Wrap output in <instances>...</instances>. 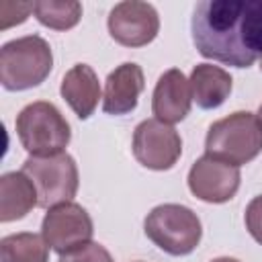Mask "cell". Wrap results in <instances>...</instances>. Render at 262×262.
Segmentation results:
<instances>
[{
	"instance_id": "cell-1",
	"label": "cell",
	"mask_w": 262,
	"mask_h": 262,
	"mask_svg": "<svg viewBox=\"0 0 262 262\" xmlns=\"http://www.w3.org/2000/svg\"><path fill=\"white\" fill-rule=\"evenodd\" d=\"M190 33L203 57L250 68L262 59V0H203L194 6Z\"/></svg>"
},
{
	"instance_id": "cell-2",
	"label": "cell",
	"mask_w": 262,
	"mask_h": 262,
	"mask_svg": "<svg viewBox=\"0 0 262 262\" xmlns=\"http://www.w3.org/2000/svg\"><path fill=\"white\" fill-rule=\"evenodd\" d=\"M53 53L39 35L12 39L0 49V82L4 90L20 92L39 86L51 74Z\"/></svg>"
},
{
	"instance_id": "cell-3",
	"label": "cell",
	"mask_w": 262,
	"mask_h": 262,
	"mask_svg": "<svg viewBox=\"0 0 262 262\" xmlns=\"http://www.w3.org/2000/svg\"><path fill=\"white\" fill-rule=\"evenodd\" d=\"M20 145L33 158L63 154L72 139V129L61 111L47 100H35L20 108L14 121Z\"/></svg>"
},
{
	"instance_id": "cell-4",
	"label": "cell",
	"mask_w": 262,
	"mask_h": 262,
	"mask_svg": "<svg viewBox=\"0 0 262 262\" xmlns=\"http://www.w3.org/2000/svg\"><path fill=\"white\" fill-rule=\"evenodd\" d=\"M262 151V125L254 113L235 111L215 121L205 137V154L231 166H244Z\"/></svg>"
},
{
	"instance_id": "cell-5",
	"label": "cell",
	"mask_w": 262,
	"mask_h": 262,
	"mask_svg": "<svg viewBox=\"0 0 262 262\" xmlns=\"http://www.w3.org/2000/svg\"><path fill=\"white\" fill-rule=\"evenodd\" d=\"M143 229L154 246L170 256H188L203 237V225L196 213L176 203L154 207L143 221Z\"/></svg>"
},
{
	"instance_id": "cell-6",
	"label": "cell",
	"mask_w": 262,
	"mask_h": 262,
	"mask_svg": "<svg viewBox=\"0 0 262 262\" xmlns=\"http://www.w3.org/2000/svg\"><path fill=\"white\" fill-rule=\"evenodd\" d=\"M35 184L39 194V207L51 209L61 203H70L80 186L78 166L70 154H57L47 158L29 156L20 168Z\"/></svg>"
},
{
	"instance_id": "cell-7",
	"label": "cell",
	"mask_w": 262,
	"mask_h": 262,
	"mask_svg": "<svg viewBox=\"0 0 262 262\" xmlns=\"http://www.w3.org/2000/svg\"><path fill=\"white\" fill-rule=\"evenodd\" d=\"M41 235L49 248L61 256L90 244L94 235V223L82 205L70 201L47 209L41 223Z\"/></svg>"
},
{
	"instance_id": "cell-8",
	"label": "cell",
	"mask_w": 262,
	"mask_h": 262,
	"mask_svg": "<svg viewBox=\"0 0 262 262\" xmlns=\"http://www.w3.org/2000/svg\"><path fill=\"white\" fill-rule=\"evenodd\" d=\"M131 147L135 160L143 168L162 172L170 170L178 162L182 154V139L172 125L158 119H145L135 127Z\"/></svg>"
},
{
	"instance_id": "cell-9",
	"label": "cell",
	"mask_w": 262,
	"mask_h": 262,
	"mask_svg": "<svg viewBox=\"0 0 262 262\" xmlns=\"http://www.w3.org/2000/svg\"><path fill=\"white\" fill-rule=\"evenodd\" d=\"M111 37L123 47H143L158 37L160 16L154 4L125 0L113 6L106 20Z\"/></svg>"
},
{
	"instance_id": "cell-10",
	"label": "cell",
	"mask_w": 262,
	"mask_h": 262,
	"mask_svg": "<svg viewBox=\"0 0 262 262\" xmlns=\"http://www.w3.org/2000/svg\"><path fill=\"white\" fill-rule=\"evenodd\" d=\"M186 182L188 190L199 201L221 205L235 196L242 182V174L237 166H231L223 160L205 154L190 166Z\"/></svg>"
},
{
	"instance_id": "cell-11",
	"label": "cell",
	"mask_w": 262,
	"mask_h": 262,
	"mask_svg": "<svg viewBox=\"0 0 262 262\" xmlns=\"http://www.w3.org/2000/svg\"><path fill=\"white\" fill-rule=\"evenodd\" d=\"M190 104H192V90L188 78L178 68L166 70L158 78L151 94L154 119L168 125L180 123L190 113Z\"/></svg>"
},
{
	"instance_id": "cell-12",
	"label": "cell",
	"mask_w": 262,
	"mask_h": 262,
	"mask_svg": "<svg viewBox=\"0 0 262 262\" xmlns=\"http://www.w3.org/2000/svg\"><path fill=\"white\" fill-rule=\"evenodd\" d=\"M143 88H145L143 70L135 61H125L117 66L104 80L102 111L113 117H121L135 111Z\"/></svg>"
},
{
	"instance_id": "cell-13",
	"label": "cell",
	"mask_w": 262,
	"mask_h": 262,
	"mask_svg": "<svg viewBox=\"0 0 262 262\" xmlns=\"http://www.w3.org/2000/svg\"><path fill=\"white\" fill-rule=\"evenodd\" d=\"M59 92L70 108L76 113V117L86 121L92 117L100 100L98 76L88 63H76L61 78Z\"/></svg>"
},
{
	"instance_id": "cell-14",
	"label": "cell",
	"mask_w": 262,
	"mask_h": 262,
	"mask_svg": "<svg viewBox=\"0 0 262 262\" xmlns=\"http://www.w3.org/2000/svg\"><path fill=\"white\" fill-rule=\"evenodd\" d=\"M39 207V194L33 180L23 172H6L0 176V221L10 223L27 217Z\"/></svg>"
},
{
	"instance_id": "cell-15",
	"label": "cell",
	"mask_w": 262,
	"mask_h": 262,
	"mask_svg": "<svg viewBox=\"0 0 262 262\" xmlns=\"http://www.w3.org/2000/svg\"><path fill=\"white\" fill-rule=\"evenodd\" d=\"M190 90L196 106L211 111L221 106L233 88V78L227 70L213 63H196L190 72Z\"/></svg>"
},
{
	"instance_id": "cell-16",
	"label": "cell",
	"mask_w": 262,
	"mask_h": 262,
	"mask_svg": "<svg viewBox=\"0 0 262 262\" xmlns=\"http://www.w3.org/2000/svg\"><path fill=\"white\" fill-rule=\"evenodd\" d=\"M49 250L39 233H10L0 239V262H49Z\"/></svg>"
},
{
	"instance_id": "cell-17",
	"label": "cell",
	"mask_w": 262,
	"mask_h": 262,
	"mask_svg": "<svg viewBox=\"0 0 262 262\" xmlns=\"http://www.w3.org/2000/svg\"><path fill=\"white\" fill-rule=\"evenodd\" d=\"M35 18L53 31L74 29L82 18V4L76 0H37L33 2Z\"/></svg>"
},
{
	"instance_id": "cell-18",
	"label": "cell",
	"mask_w": 262,
	"mask_h": 262,
	"mask_svg": "<svg viewBox=\"0 0 262 262\" xmlns=\"http://www.w3.org/2000/svg\"><path fill=\"white\" fill-rule=\"evenodd\" d=\"M57 262H115L113 256L108 254V250L98 244V242H90L84 248H78L74 252L61 254Z\"/></svg>"
},
{
	"instance_id": "cell-19",
	"label": "cell",
	"mask_w": 262,
	"mask_h": 262,
	"mask_svg": "<svg viewBox=\"0 0 262 262\" xmlns=\"http://www.w3.org/2000/svg\"><path fill=\"white\" fill-rule=\"evenodd\" d=\"M244 221H246V229L250 231V235L262 246V194L254 196L248 203Z\"/></svg>"
},
{
	"instance_id": "cell-20",
	"label": "cell",
	"mask_w": 262,
	"mask_h": 262,
	"mask_svg": "<svg viewBox=\"0 0 262 262\" xmlns=\"http://www.w3.org/2000/svg\"><path fill=\"white\" fill-rule=\"evenodd\" d=\"M211 262H239V260L229 258V256H221V258H215V260H211Z\"/></svg>"
},
{
	"instance_id": "cell-21",
	"label": "cell",
	"mask_w": 262,
	"mask_h": 262,
	"mask_svg": "<svg viewBox=\"0 0 262 262\" xmlns=\"http://www.w3.org/2000/svg\"><path fill=\"white\" fill-rule=\"evenodd\" d=\"M256 117H258V121H260V125H262V104H260V108H258V115H256Z\"/></svg>"
},
{
	"instance_id": "cell-22",
	"label": "cell",
	"mask_w": 262,
	"mask_h": 262,
	"mask_svg": "<svg viewBox=\"0 0 262 262\" xmlns=\"http://www.w3.org/2000/svg\"><path fill=\"white\" fill-rule=\"evenodd\" d=\"M260 70H262V59H260Z\"/></svg>"
}]
</instances>
